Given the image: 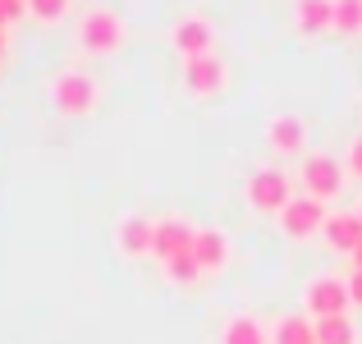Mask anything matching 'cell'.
Masks as SVG:
<instances>
[{
  "mask_svg": "<svg viewBox=\"0 0 362 344\" xmlns=\"http://www.w3.org/2000/svg\"><path fill=\"white\" fill-rule=\"evenodd\" d=\"M335 33L344 37L362 33V0H335Z\"/></svg>",
  "mask_w": 362,
  "mask_h": 344,
  "instance_id": "cell-18",
  "label": "cell"
},
{
  "mask_svg": "<svg viewBox=\"0 0 362 344\" xmlns=\"http://www.w3.org/2000/svg\"><path fill=\"white\" fill-rule=\"evenodd\" d=\"M289 197H293L289 193V175H284V170H275V166L257 170V175L247 179V202H252L257 212H275V216H280Z\"/></svg>",
  "mask_w": 362,
  "mask_h": 344,
  "instance_id": "cell-3",
  "label": "cell"
},
{
  "mask_svg": "<svg viewBox=\"0 0 362 344\" xmlns=\"http://www.w3.org/2000/svg\"><path fill=\"white\" fill-rule=\"evenodd\" d=\"M266 142H271L280 156H293V151H303V142H308V124H303L298 115H275V120L266 124Z\"/></svg>",
  "mask_w": 362,
  "mask_h": 344,
  "instance_id": "cell-11",
  "label": "cell"
},
{
  "mask_svg": "<svg viewBox=\"0 0 362 344\" xmlns=\"http://www.w3.org/2000/svg\"><path fill=\"white\" fill-rule=\"evenodd\" d=\"M151 234H156V221H147V216H129V221H119V253L124 257H147L151 253Z\"/></svg>",
  "mask_w": 362,
  "mask_h": 344,
  "instance_id": "cell-14",
  "label": "cell"
},
{
  "mask_svg": "<svg viewBox=\"0 0 362 344\" xmlns=\"http://www.w3.org/2000/svg\"><path fill=\"white\" fill-rule=\"evenodd\" d=\"M344 285H349V303H358V308H362V271H354Z\"/></svg>",
  "mask_w": 362,
  "mask_h": 344,
  "instance_id": "cell-23",
  "label": "cell"
},
{
  "mask_svg": "<svg viewBox=\"0 0 362 344\" xmlns=\"http://www.w3.org/2000/svg\"><path fill=\"white\" fill-rule=\"evenodd\" d=\"M303 303H308V317L321 321V317H344L349 308V285L335 280V275H317V280L308 285V294H303Z\"/></svg>",
  "mask_w": 362,
  "mask_h": 344,
  "instance_id": "cell-4",
  "label": "cell"
},
{
  "mask_svg": "<svg viewBox=\"0 0 362 344\" xmlns=\"http://www.w3.org/2000/svg\"><path fill=\"white\" fill-rule=\"evenodd\" d=\"M225 344H271V336H266L252 317H234L230 326H225Z\"/></svg>",
  "mask_w": 362,
  "mask_h": 344,
  "instance_id": "cell-17",
  "label": "cell"
},
{
  "mask_svg": "<svg viewBox=\"0 0 362 344\" xmlns=\"http://www.w3.org/2000/svg\"><path fill=\"white\" fill-rule=\"evenodd\" d=\"M358 216H362V207H358Z\"/></svg>",
  "mask_w": 362,
  "mask_h": 344,
  "instance_id": "cell-26",
  "label": "cell"
},
{
  "mask_svg": "<svg viewBox=\"0 0 362 344\" xmlns=\"http://www.w3.org/2000/svg\"><path fill=\"white\" fill-rule=\"evenodd\" d=\"M165 275H170L175 285H193V280H197L202 271H197L193 253H184V257H170V262H165Z\"/></svg>",
  "mask_w": 362,
  "mask_h": 344,
  "instance_id": "cell-19",
  "label": "cell"
},
{
  "mask_svg": "<svg viewBox=\"0 0 362 344\" xmlns=\"http://www.w3.org/2000/svg\"><path fill=\"white\" fill-rule=\"evenodd\" d=\"M175 51L184 55V60L206 55L211 51V23H206V18H179L175 23Z\"/></svg>",
  "mask_w": 362,
  "mask_h": 344,
  "instance_id": "cell-13",
  "label": "cell"
},
{
  "mask_svg": "<svg viewBox=\"0 0 362 344\" xmlns=\"http://www.w3.org/2000/svg\"><path fill=\"white\" fill-rule=\"evenodd\" d=\"M193 262L202 275H216L230 266V239H225V229H197L193 234Z\"/></svg>",
  "mask_w": 362,
  "mask_h": 344,
  "instance_id": "cell-9",
  "label": "cell"
},
{
  "mask_svg": "<svg viewBox=\"0 0 362 344\" xmlns=\"http://www.w3.org/2000/svg\"><path fill=\"white\" fill-rule=\"evenodd\" d=\"M78 46L92 55H110L124 46V23L115 9H88L78 23Z\"/></svg>",
  "mask_w": 362,
  "mask_h": 344,
  "instance_id": "cell-1",
  "label": "cell"
},
{
  "mask_svg": "<svg viewBox=\"0 0 362 344\" xmlns=\"http://www.w3.org/2000/svg\"><path fill=\"white\" fill-rule=\"evenodd\" d=\"M23 9H28V0H0V28H9Z\"/></svg>",
  "mask_w": 362,
  "mask_h": 344,
  "instance_id": "cell-22",
  "label": "cell"
},
{
  "mask_svg": "<svg viewBox=\"0 0 362 344\" xmlns=\"http://www.w3.org/2000/svg\"><path fill=\"white\" fill-rule=\"evenodd\" d=\"M64 9H69V0H28V14H37L42 23H55V18H64Z\"/></svg>",
  "mask_w": 362,
  "mask_h": 344,
  "instance_id": "cell-20",
  "label": "cell"
},
{
  "mask_svg": "<svg viewBox=\"0 0 362 344\" xmlns=\"http://www.w3.org/2000/svg\"><path fill=\"white\" fill-rule=\"evenodd\" d=\"M321 225H326V212H321V202L317 197H289L284 202V212H280V229L289 239H312V234H321Z\"/></svg>",
  "mask_w": 362,
  "mask_h": 344,
  "instance_id": "cell-6",
  "label": "cell"
},
{
  "mask_svg": "<svg viewBox=\"0 0 362 344\" xmlns=\"http://www.w3.org/2000/svg\"><path fill=\"white\" fill-rule=\"evenodd\" d=\"M193 234H197V229L188 225V221H179V216H165V221H156L151 253H156L160 262H170V257H184V253H193Z\"/></svg>",
  "mask_w": 362,
  "mask_h": 344,
  "instance_id": "cell-8",
  "label": "cell"
},
{
  "mask_svg": "<svg viewBox=\"0 0 362 344\" xmlns=\"http://www.w3.org/2000/svg\"><path fill=\"white\" fill-rule=\"evenodd\" d=\"M349 257H354V271H362V243H358V248H354Z\"/></svg>",
  "mask_w": 362,
  "mask_h": 344,
  "instance_id": "cell-24",
  "label": "cell"
},
{
  "mask_svg": "<svg viewBox=\"0 0 362 344\" xmlns=\"http://www.w3.org/2000/svg\"><path fill=\"white\" fill-rule=\"evenodd\" d=\"M344 175H354V179H362V133L354 142H349V166H344Z\"/></svg>",
  "mask_w": 362,
  "mask_h": 344,
  "instance_id": "cell-21",
  "label": "cell"
},
{
  "mask_svg": "<svg viewBox=\"0 0 362 344\" xmlns=\"http://www.w3.org/2000/svg\"><path fill=\"white\" fill-rule=\"evenodd\" d=\"M312 331H317V344H354V321L349 317H321L312 321Z\"/></svg>",
  "mask_w": 362,
  "mask_h": 344,
  "instance_id": "cell-16",
  "label": "cell"
},
{
  "mask_svg": "<svg viewBox=\"0 0 362 344\" xmlns=\"http://www.w3.org/2000/svg\"><path fill=\"white\" fill-rule=\"evenodd\" d=\"M0 51H5V28H0Z\"/></svg>",
  "mask_w": 362,
  "mask_h": 344,
  "instance_id": "cell-25",
  "label": "cell"
},
{
  "mask_svg": "<svg viewBox=\"0 0 362 344\" xmlns=\"http://www.w3.org/2000/svg\"><path fill=\"white\" fill-rule=\"evenodd\" d=\"M51 101L60 115H88L97 106V79L92 74H78V69H64L60 79L51 83Z\"/></svg>",
  "mask_w": 362,
  "mask_h": 344,
  "instance_id": "cell-2",
  "label": "cell"
},
{
  "mask_svg": "<svg viewBox=\"0 0 362 344\" xmlns=\"http://www.w3.org/2000/svg\"><path fill=\"white\" fill-rule=\"evenodd\" d=\"M271 344H317L312 317H280L271 331Z\"/></svg>",
  "mask_w": 362,
  "mask_h": 344,
  "instance_id": "cell-15",
  "label": "cell"
},
{
  "mask_svg": "<svg viewBox=\"0 0 362 344\" xmlns=\"http://www.w3.org/2000/svg\"><path fill=\"white\" fill-rule=\"evenodd\" d=\"M321 234H326V243L335 248V253H354L362 243V216L358 212H335V216H326Z\"/></svg>",
  "mask_w": 362,
  "mask_h": 344,
  "instance_id": "cell-12",
  "label": "cell"
},
{
  "mask_svg": "<svg viewBox=\"0 0 362 344\" xmlns=\"http://www.w3.org/2000/svg\"><path fill=\"white\" fill-rule=\"evenodd\" d=\"M293 28L303 37H321L335 28V0H293Z\"/></svg>",
  "mask_w": 362,
  "mask_h": 344,
  "instance_id": "cell-10",
  "label": "cell"
},
{
  "mask_svg": "<svg viewBox=\"0 0 362 344\" xmlns=\"http://www.w3.org/2000/svg\"><path fill=\"white\" fill-rule=\"evenodd\" d=\"M303 188H308V197H317V202L339 197V188H344V166H339L335 156H308L303 161Z\"/></svg>",
  "mask_w": 362,
  "mask_h": 344,
  "instance_id": "cell-5",
  "label": "cell"
},
{
  "mask_svg": "<svg viewBox=\"0 0 362 344\" xmlns=\"http://www.w3.org/2000/svg\"><path fill=\"white\" fill-rule=\"evenodd\" d=\"M184 88L193 92V97H216V92L225 88V60L216 51L184 60Z\"/></svg>",
  "mask_w": 362,
  "mask_h": 344,
  "instance_id": "cell-7",
  "label": "cell"
}]
</instances>
